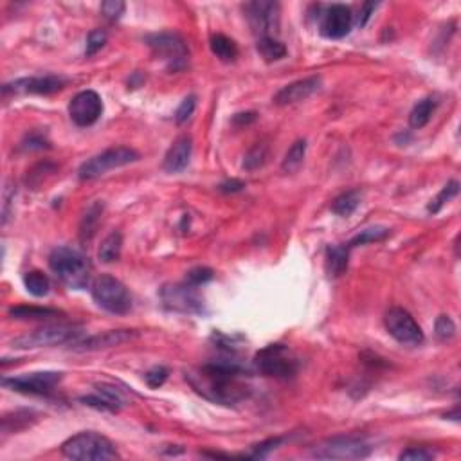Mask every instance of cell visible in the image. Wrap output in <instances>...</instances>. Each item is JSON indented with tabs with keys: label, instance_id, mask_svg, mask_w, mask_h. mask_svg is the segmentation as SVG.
Instances as JSON below:
<instances>
[{
	"label": "cell",
	"instance_id": "3",
	"mask_svg": "<svg viewBox=\"0 0 461 461\" xmlns=\"http://www.w3.org/2000/svg\"><path fill=\"white\" fill-rule=\"evenodd\" d=\"M61 454L69 460L78 461H105L119 458L118 451L109 438L98 433H80L69 438L61 445Z\"/></svg>",
	"mask_w": 461,
	"mask_h": 461
},
{
	"label": "cell",
	"instance_id": "11",
	"mask_svg": "<svg viewBox=\"0 0 461 461\" xmlns=\"http://www.w3.org/2000/svg\"><path fill=\"white\" fill-rule=\"evenodd\" d=\"M384 325L393 339H396L400 344L407 346H418L424 343V332L414 321L409 312L404 308H391L384 317Z\"/></svg>",
	"mask_w": 461,
	"mask_h": 461
},
{
	"label": "cell",
	"instance_id": "39",
	"mask_svg": "<svg viewBox=\"0 0 461 461\" xmlns=\"http://www.w3.org/2000/svg\"><path fill=\"white\" fill-rule=\"evenodd\" d=\"M14 195H17V189H14L13 184H6L4 191H2V226H6L10 220L11 204L14 202Z\"/></svg>",
	"mask_w": 461,
	"mask_h": 461
},
{
	"label": "cell",
	"instance_id": "40",
	"mask_svg": "<svg viewBox=\"0 0 461 461\" xmlns=\"http://www.w3.org/2000/svg\"><path fill=\"white\" fill-rule=\"evenodd\" d=\"M101 13L105 14V19L109 20H119L121 14L125 13V2L121 0H107L101 4Z\"/></svg>",
	"mask_w": 461,
	"mask_h": 461
},
{
	"label": "cell",
	"instance_id": "7",
	"mask_svg": "<svg viewBox=\"0 0 461 461\" xmlns=\"http://www.w3.org/2000/svg\"><path fill=\"white\" fill-rule=\"evenodd\" d=\"M136 160H139V153L136 150L127 148V146H118V148L105 150L103 153H99V156L92 157L87 162H83L78 173H80L81 180H92L98 179V177H101V175H105L110 170L132 164Z\"/></svg>",
	"mask_w": 461,
	"mask_h": 461
},
{
	"label": "cell",
	"instance_id": "16",
	"mask_svg": "<svg viewBox=\"0 0 461 461\" xmlns=\"http://www.w3.org/2000/svg\"><path fill=\"white\" fill-rule=\"evenodd\" d=\"M353 24V14L348 6L332 4L326 8L321 20V33L332 40H339L350 33Z\"/></svg>",
	"mask_w": 461,
	"mask_h": 461
},
{
	"label": "cell",
	"instance_id": "13",
	"mask_svg": "<svg viewBox=\"0 0 461 461\" xmlns=\"http://www.w3.org/2000/svg\"><path fill=\"white\" fill-rule=\"evenodd\" d=\"M63 378V373L56 372H38L24 376L4 378L2 384L11 391L24 393V395H49Z\"/></svg>",
	"mask_w": 461,
	"mask_h": 461
},
{
	"label": "cell",
	"instance_id": "44",
	"mask_svg": "<svg viewBox=\"0 0 461 461\" xmlns=\"http://www.w3.org/2000/svg\"><path fill=\"white\" fill-rule=\"evenodd\" d=\"M376 6H378L376 2H366V4L361 6V11H358V14H357V25H358V28H364V25L369 22L372 14L375 13Z\"/></svg>",
	"mask_w": 461,
	"mask_h": 461
},
{
	"label": "cell",
	"instance_id": "5",
	"mask_svg": "<svg viewBox=\"0 0 461 461\" xmlns=\"http://www.w3.org/2000/svg\"><path fill=\"white\" fill-rule=\"evenodd\" d=\"M81 330L71 325H47L38 328L31 334L17 337L13 341V348L17 350H33L47 348V346H60V344L76 343L80 339Z\"/></svg>",
	"mask_w": 461,
	"mask_h": 461
},
{
	"label": "cell",
	"instance_id": "21",
	"mask_svg": "<svg viewBox=\"0 0 461 461\" xmlns=\"http://www.w3.org/2000/svg\"><path fill=\"white\" fill-rule=\"evenodd\" d=\"M350 264V247L348 245H334L326 249V268L330 276H341L348 268Z\"/></svg>",
	"mask_w": 461,
	"mask_h": 461
},
{
	"label": "cell",
	"instance_id": "30",
	"mask_svg": "<svg viewBox=\"0 0 461 461\" xmlns=\"http://www.w3.org/2000/svg\"><path fill=\"white\" fill-rule=\"evenodd\" d=\"M24 285L28 288L29 294H33L34 297H43L49 294L51 283L49 278L40 270H31V272L24 274Z\"/></svg>",
	"mask_w": 461,
	"mask_h": 461
},
{
	"label": "cell",
	"instance_id": "36",
	"mask_svg": "<svg viewBox=\"0 0 461 461\" xmlns=\"http://www.w3.org/2000/svg\"><path fill=\"white\" fill-rule=\"evenodd\" d=\"M195 109H197V96H188V98L182 99V103L179 105V109L175 112V121L177 125H182V122L188 121L191 116H193Z\"/></svg>",
	"mask_w": 461,
	"mask_h": 461
},
{
	"label": "cell",
	"instance_id": "6",
	"mask_svg": "<svg viewBox=\"0 0 461 461\" xmlns=\"http://www.w3.org/2000/svg\"><path fill=\"white\" fill-rule=\"evenodd\" d=\"M256 367L265 376L274 378H292L299 369L297 358L283 344H270L256 355Z\"/></svg>",
	"mask_w": 461,
	"mask_h": 461
},
{
	"label": "cell",
	"instance_id": "29",
	"mask_svg": "<svg viewBox=\"0 0 461 461\" xmlns=\"http://www.w3.org/2000/svg\"><path fill=\"white\" fill-rule=\"evenodd\" d=\"M256 49L265 61H278L287 56V47L278 38H259Z\"/></svg>",
	"mask_w": 461,
	"mask_h": 461
},
{
	"label": "cell",
	"instance_id": "45",
	"mask_svg": "<svg viewBox=\"0 0 461 461\" xmlns=\"http://www.w3.org/2000/svg\"><path fill=\"white\" fill-rule=\"evenodd\" d=\"M244 188H245V184L242 182V180H227V182L218 186V189L224 191V193H238V191H242Z\"/></svg>",
	"mask_w": 461,
	"mask_h": 461
},
{
	"label": "cell",
	"instance_id": "18",
	"mask_svg": "<svg viewBox=\"0 0 461 461\" xmlns=\"http://www.w3.org/2000/svg\"><path fill=\"white\" fill-rule=\"evenodd\" d=\"M136 330H110V332H105V334L94 335V337H89L83 343H74L76 352H96V350H105V348H114V346H119V344L130 343L137 337Z\"/></svg>",
	"mask_w": 461,
	"mask_h": 461
},
{
	"label": "cell",
	"instance_id": "41",
	"mask_svg": "<svg viewBox=\"0 0 461 461\" xmlns=\"http://www.w3.org/2000/svg\"><path fill=\"white\" fill-rule=\"evenodd\" d=\"M144 378H146V384H148L151 389H157V387L162 386V384L166 382V378H168V369H166L164 366L151 367L150 372L144 375Z\"/></svg>",
	"mask_w": 461,
	"mask_h": 461
},
{
	"label": "cell",
	"instance_id": "32",
	"mask_svg": "<svg viewBox=\"0 0 461 461\" xmlns=\"http://www.w3.org/2000/svg\"><path fill=\"white\" fill-rule=\"evenodd\" d=\"M267 159H268V146L264 144V142H258V144L245 156L244 168L247 171H255L258 170V168H261V166L267 162Z\"/></svg>",
	"mask_w": 461,
	"mask_h": 461
},
{
	"label": "cell",
	"instance_id": "37",
	"mask_svg": "<svg viewBox=\"0 0 461 461\" xmlns=\"http://www.w3.org/2000/svg\"><path fill=\"white\" fill-rule=\"evenodd\" d=\"M283 438H270L267 442H261L259 445L253 447V452H249L245 458H253V460H258V458H267L272 451L278 449V445H281Z\"/></svg>",
	"mask_w": 461,
	"mask_h": 461
},
{
	"label": "cell",
	"instance_id": "33",
	"mask_svg": "<svg viewBox=\"0 0 461 461\" xmlns=\"http://www.w3.org/2000/svg\"><path fill=\"white\" fill-rule=\"evenodd\" d=\"M458 193H460V182H458V180H451V182L443 186V189L438 193V197L434 198L433 202L429 204V211L438 213L445 204L451 202L452 198L456 197Z\"/></svg>",
	"mask_w": 461,
	"mask_h": 461
},
{
	"label": "cell",
	"instance_id": "15",
	"mask_svg": "<svg viewBox=\"0 0 461 461\" xmlns=\"http://www.w3.org/2000/svg\"><path fill=\"white\" fill-rule=\"evenodd\" d=\"M65 87V80L60 76H31V78H20L2 87V94H54Z\"/></svg>",
	"mask_w": 461,
	"mask_h": 461
},
{
	"label": "cell",
	"instance_id": "24",
	"mask_svg": "<svg viewBox=\"0 0 461 461\" xmlns=\"http://www.w3.org/2000/svg\"><path fill=\"white\" fill-rule=\"evenodd\" d=\"M121 249L122 235L119 231H114L103 240V244H101L98 250V256L103 264H114V261H118L121 258Z\"/></svg>",
	"mask_w": 461,
	"mask_h": 461
},
{
	"label": "cell",
	"instance_id": "2",
	"mask_svg": "<svg viewBox=\"0 0 461 461\" xmlns=\"http://www.w3.org/2000/svg\"><path fill=\"white\" fill-rule=\"evenodd\" d=\"M49 267L69 288L83 290L89 287L90 264L80 250L71 247H56L49 256Z\"/></svg>",
	"mask_w": 461,
	"mask_h": 461
},
{
	"label": "cell",
	"instance_id": "10",
	"mask_svg": "<svg viewBox=\"0 0 461 461\" xmlns=\"http://www.w3.org/2000/svg\"><path fill=\"white\" fill-rule=\"evenodd\" d=\"M245 17L249 20L253 33L259 38H276L279 31V14L281 8L278 2H249L244 6Z\"/></svg>",
	"mask_w": 461,
	"mask_h": 461
},
{
	"label": "cell",
	"instance_id": "43",
	"mask_svg": "<svg viewBox=\"0 0 461 461\" xmlns=\"http://www.w3.org/2000/svg\"><path fill=\"white\" fill-rule=\"evenodd\" d=\"M22 148H25V150H43V148H49V142L45 137L38 136V133H31L22 142Z\"/></svg>",
	"mask_w": 461,
	"mask_h": 461
},
{
	"label": "cell",
	"instance_id": "14",
	"mask_svg": "<svg viewBox=\"0 0 461 461\" xmlns=\"http://www.w3.org/2000/svg\"><path fill=\"white\" fill-rule=\"evenodd\" d=\"M103 114V101L94 90H83L69 103V116L78 127H92Z\"/></svg>",
	"mask_w": 461,
	"mask_h": 461
},
{
	"label": "cell",
	"instance_id": "19",
	"mask_svg": "<svg viewBox=\"0 0 461 461\" xmlns=\"http://www.w3.org/2000/svg\"><path fill=\"white\" fill-rule=\"evenodd\" d=\"M191 150H193V142H191V137L182 136L179 137L177 141L173 142L168 153L164 157V168L168 173H179L182 171L186 166L189 164V159H191Z\"/></svg>",
	"mask_w": 461,
	"mask_h": 461
},
{
	"label": "cell",
	"instance_id": "8",
	"mask_svg": "<svg viewBox=\"0 0 461 461\" xmlns=\"http://www.w3.org/2000/svg\"><path fill=\"white\" fill-rule=\"evenodd\" d=\"M369 454V443L358 436L332 438L312 451V456L317 460H364Z\"/></svg>",
	"mask_w": 461,
	"mask_h": 461
},
{
	"label": "cell",
	"instance_id": "31",
	"mask_svg": "<svg viewBox=\"0 0 461 461\" xmlns=\"http://www.w3.org/2000/svg\"><path fill=\"white\" fill-rule=\"evenodd\" d=\"M391 235V231L384 226H373V227H366L358 233L355 238L348 244L350 249L353 247H358V245H366V244H375V242H382L386 240L387 236Z\"/></svg>",
	"mask_w": 461,
	"mask_h": 461
},
{
	"label": "cell",
	"instance_id": "46",
	"mask_svg": "<svg viewBox=\"0 0 461 461\" xmlns=\"http://www.w3.org/2000/svg\"><path fill=\"white\" fill-rule=\"evenodd\" d=\"M256 121V114L255 112H245V114H236L233 118V122L238 125V127H244V125H249V122Z\"/></svg>",
	"mask_w": 461,
	"mask_h": 461
},
{
	"label": "cell",
	"instance_id": "23",
	"mask_svg": "<svg viewBox=\"0 0 461 461\" xmlns=\"http://www.w3.org/2000/svg\"><path fill=\"white\" fill-rule=\"evenodd\" d=\"M434 109H436V101H434L433 98L420 99L418 103L414 105L413 110H411V114H409L411 128H416V130L424 128L425 125L431 121V118H433Z\"/></svg>",
	"mask_w": 461,
	"mask_h": 461
},
{
	"label": "cell",
	"instance_id": "28",
	"mask_svg": "<svg viewBox=\"0 0 461 461\" xmlns=\"http://www.w3.org/2000/svg\"><path fill=\"white\" fill-rule=\"evenodd\" d=\"M305 156H306V141L305 139H297V141L288 148L287 156H285V159H283L281 162V170L285 171V173H294V171H297L301 168Z\"/></svg>",
	"mask_w": 461,
	"mask_h": 461
},
{
	"label": "cell",
	"instance_id": "1",
	"mask_svg": "<svg viewBox=\"0 0 461 461\" xmlns=\"http://www.w3.org/2000/svg\"><path fill=\"white\" fill-rule=\"evenodd\" d=\"M244 373V367L235 355H226L224 358L204 364L198 372L186 375V378L202 396L217 404L231 405L238 404L249 395V387L242 380Z\"/></svg>",
	"mask_w": 461,
	"mask_h": 461
},
{
	"label": "cell",
	"instance_id": "20",
	"mask_svg": "<svg viewBox=\"0 0 461 461\" xmlns=\"http://www.w3.org/2000/svg\"><path fill=\"white\" fill-rule=\"evenodd\" d=\"M98 389V395H90L81 398V402L89 407H94L98 411H110V413H116V411L121 409L122 398L119 395V391L114 386L109 384H98L96 386Z\"/></svg>",
	"mask_w": 461,
	"mask_h": 461
},
{
	"label": "cell",
	"instance_id": "27",
	"mask_svg": "<svg viewBox=\"0 0 461 461\" xmlns=\"http://www.w3.org/2000/svg\"><path fill=\"white\" fill-rule=\"evenodd\" d=\"M211 51L222 61H235L238 58V47L235 40H231L226 34H213L211 36Z\"/></svg>",
	"mask_w": 461,
	"mask_h": 461
},
{
	"label": "cell",
	"instance_id": "17",
	"mask_svg": "<svg viewBox=\"0 0 461 461\" xmlns=\"http://www.w3.org/2000/svg\"><path fill=\"white\" fill-rule=\"evenodd\" d=\"M321 83L323 81H321L319 76H310V78H305V80L294 81L290 85L283 87L278 94L274 96V103L279 105V107H287V105L305 101L312 94H316L317 90L321 89Z\"/></svg>",
	"mask_w": 461,
	"mask_h": 461
},
{
	"label": "cell",
	"instance_id": "26",
	"mask_svg": "<svg viewBox=\"0 0 461 461\" xmlns=\"http://www.w3.org/2000/svg\"><path fill=\"white\" fill-rule=\"evenodd\" d=\"M101 215H103V204L94 202L87 209V213L81 218L80 226L81 242H89L96 235V229H98V224L101 220Z\"/></svg>",
	"mask_w": 461,
	"mask_h": 461
},
{
	"label": "cell",
	"instance_id": "4",
	"mask_svg": "<svg viewBox=\"0 0 461 461\" xmlns=\"http://www.w3.org/2000/svg\"><path fill=\"white\" fill-rule=\"evenodd\" d=\"M90 290H92V299L96 301V305L110 314L125 316L132 310V296H130L128 288L110 274L98 276Z\"/></svg>",
	"mask_w": 461,
	"mask_h": 461
},
{
	"label": "cell",
	"instance_id": "9",
	"mask_svg": "<svg viewBox=\"0 0 461 461\" xmlns=\"http://www.w3.org/2000/svg\"><path fill=\"white\" fill-rule=\"evenodd\" d=\"M146 43L150 49L156 52V56L164 60L168 69L173 72L182 71L184 67L188 65L189 51L182 36L175 33H157L146 36Z\"/></svg>",
	"mask_w": 461,
	"mask_h": 461
},
{
	"label": "cell",
	"instance_id": "22",
	"mask_svg": "<svg viewBox=\"0 0 461 461\" xmlns=\"http://www.w3.org/2000/svg\"><path fill=\"white\" fill-rule=\"evenodd\" d=\"M10 316L14 319H52V317L63 316L56 308H45V306H13L10 308Z\"/></svg>",
	"mask_w": 461,
	"mask_h": 461
},
{
	"label": "cell",
	"instance_id": "38",
	"mask_svg": "<svg viewBox=\"0 0 461 461\" xmlns=\"http://www.w3.org/2000/svg\"><path fill=\"white\" fill-rule=\"evenodd\" d=\"M215 278L211 268L207 267H197L193 270H189L188 276H186V283L193 285V287H200V285H206L207 281H211Z\"/></svg>",
	"mask_w": 461,
	"mask_h": 461
},
{
	"label": "cell",
	"instance_id": "12",
	"mask_svg": "<svg viewBox=\"0 0 461 461\" xmlns=\"http://www.w3.org/2000/svg\"><path fill=\"white\" fill-rule=\"evenodd\" d=\"M160 299L168 310L182 312V314H202L204 301L198 296L197 287L189 283L168 285L160 290Z\"/></svg>",
	"mask_w": 461,
	"mask_h": 461
},
{
	"label": "cell",
	"instance_id": "25",
	"mask_svg": "<svg viewBox=\"0 0 461 461\" xmlns=\"http://www.w3.org/2000/svg\"><path fill=\"white\" fill-rule=\"evenodd\" d=\"M361 200H363V195L357 189H350L346 193L339 195L332 202V211L339 217H350L353 213L357 211V207L361 206Z\"/></svg>",
	"mask_w": 461,
	"mask_h": 461
},
{
	"label": "cell",
	"instance_id": "42",
	"mask_svg": "<svg viewBox=\"0 0 461 461\" xmlns=\"http://www.w3.org/2000/svg\"><path fill=\"white\" fill-rule=\"evenodd\" d=\"M400 460H409V461H429L434 458L433 451H427L424 447H411L407 451H404L400 454Z\"/></svg>",
	"mask_w": 461,
	"mask_h": 461
},
{
	"label": "cell",
	"instance_id": "35",
	"mask_svg": "<svg viewBox=\"0 0 461 461\" xmlns=\"http://www.w3.org/2000/svg\"><path fill=\"white\" fill-rule=\"evenodd\" d=\"M105 43H107V33H105L103 29H94V31L87 36L85 54L87 56H94L96 52L101 51V49L105 47Z\"/></svg>",
	"mask_w": 461,
	"mask_h": 461
},
{
	"label": "cell",
	"instance_id": "34",
	"mask_svg": "<svg viewBox=\"0 0 461 461\" xmlns=\"http://www.w3.org/2000/svg\"><path fill=\"white\" fill-rule=\"evenodd\" d=\"M434 334L440 341H451L456 335V325L449 316H440L434 323Z\"/></svg>",
	"mask_w": 461,
	"mask_h": 461
}]
</instances>
